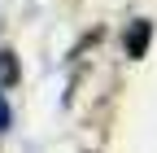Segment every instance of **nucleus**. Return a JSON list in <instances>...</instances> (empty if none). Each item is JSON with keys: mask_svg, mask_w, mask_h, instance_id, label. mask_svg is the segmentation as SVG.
Masks as SVG:
<instances>
[{"mask_svg": "<svg viewBox=\"0 0 157 153\" xmlns=\"http://www.w3.org/2000/svg\"><path fill=\"white\" fill-rule=\"evenodd\" d=\"M144 44H148V22H135L131 44H127V48H131V57H140V53H144Z\"/></svg>", "mask_w": 157, "mask_h": 153, "instance_id": "f03ea898", "label": "nucleus"}, {"mask_svg": "<svg viewBox=\"0 0 157 153\" xmlns=\"http://www.w3.org/2000/svg\"><path fill=\"white\" fill-rule=\"evenodd\" d=\"M17 79V61H13V53H0V88H9Z\"/></svg>", "mask_w": 157, "mask_h": 153, "instance_id": "f257e3e1", "label": "nucleus"}, {"mask_svg": "<svg viewBox=\"0 0 157 153\" xmlns=\"http://www.w3.org/2000/svg\"><path fill=\"white\" fill-rule=\"evenodd\" d=\"M9 127V109H5V101H0V131Z\"/></svg>", "mask_w": 157, "mask_h": 153, "instance_id": "7ed1b4c3", "label": "nucleus"}]
</instances>
